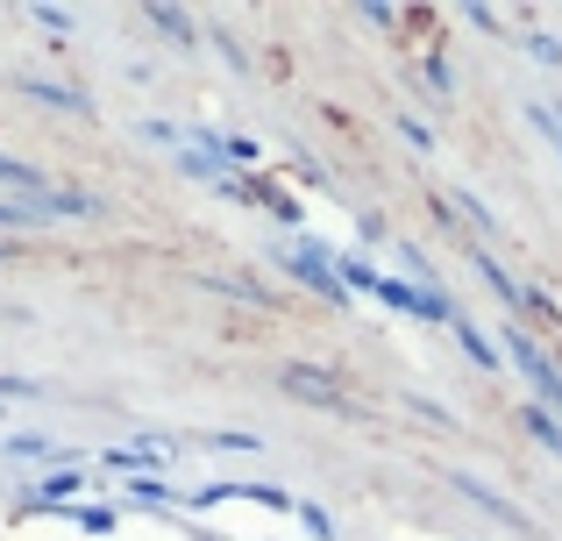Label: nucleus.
<instances>
[{"label":"nucleus","instance_id":"11","mask_svg":"<svg viewBox=\"0 0 562 541\" xmlns=\"http://www.w3.org/2000/svg\"><path fill=\"white\" fill-rule=\"evenodd\" d=\"M520 428L535 435L549 457H562V420H555V414H541V406H520Z\"/></svg>","mask_w":562,"mask_h":541},{"label":"nucleus","instance_id":"19","mask_svg":"<svg viewBox=\"0 0 562 541\" xmlns=\"http://www.w3.org/2000/svg\"><path fill=\"white\" fill-rule=\"evenodd\" d=\"M8 457H29V463H36V457H57V449L36 442V435H8Z\"/></svg>","mask_w":562,"mask_h":541},{"label":"nucleus","instance_id":"22","mask_svg":"<svg viewBox=\"0 0 562 541\" xmlns=\"http://www.w3.org/2000/svg\"><path fill=\"white\" fill-rule=\"evenodd\" d=\"M29 14H36L43 29H57V36H65V29H71V14H65V8H29Z\"/></svg>","mask_w":562,"mask_h":541},{"label":"nucleus","instance_id":"18","mask_svg":"<svg viewBox=\"0 0 562 541\" xmlns=\"http://www.w3.org/2000/svg\"><path fill=\"white\" fill-rule=\"evenodd\" d=\"M71 520H79L86 534H108V528H114V514H108V506H71Z\"/></svg>","mask_w":562,"mask_h":541},{"label":"nucleus","instance_id":"17","mask_svg":"<svg viewBox=\"0 0 562 541\" xmlns=\"http://www.w3.org/2000/svg\"><path fill=\"white\" fill-rule=\"evenodd\" d=\"M427 86H435V100H449V86H456V71H449L441 50H427Z\"/></svg>","mask_w":562,"mask_h":541},{"label":"nucleus","instance_id":"9","mask_svg":"<svg viewBox=\"0 0 562 541\" xmlns=\"http://www.w3.org/2000/svg\"><path fill=\"white\" fill-rule=\"evenodd\" d=\"M143 22H150L165 43H200V29H192L186 8H157V0H150V8H143Z\"/></svg>","mask_w":562,"mask_h":541},{"label":"nucleus","instance_id":"21","mask_svg":"<svg viewBox=\"0 0 562 541\" xmlns=\"http://www.w3.org/2000/svg\"><path fill=\"white\" fill-rule=\"evenodd\" d=\"M392 128H398V136H406V143H413V150H435V136H427V122H413V114H398V122H392Z\"/></svg>","mask_w":562,"mask_h":541},{"label":"nucleus","instance_id":"6","mask_svg":"<svg viewBox=\"0 0 562 541\" xmlns=\"http://www.w3.org/2000/svg\"><path fill=\"white\" fill-rule=\"evenodd\" d=\"M477 278H484V285L498 292V300H506V314H513V320H520V328H527V285H520V278H513L506 264H498L492 250H477Z\"/></svg>","mask_w":562,"mask_h":541},{"label":"nucleus","instance_id":"15","mask_svg":"<svg viewBox=\"0 0 562 541\" xmlns=\"http://www.w3.org/2000/svg\"><path fill=\"white\" fill-rule=\"evenodd\" d=\"M463 22H470V29H484V36H506V14H498V8H484V0H470V8H463Z\"/></svg>","mask_w":562,"mask_h":541},{"label":"nucleus","instance_id":"8","mask_svg":"<svg viewBox=\"0 0 562 541\" xmlns=\"http://www.w3.org/2000/svg\"><path fill=\"white\" fill-rule=\"evenodd\" d=\"M71 492H79V471H57L22 499V514H57V506H71Z\"/></svg>","mask_w":562,"mask_h":541},{"label":"nucleus","instance_id":"14","mask_svg":"<svg viewBox=\"0 0 562 541\" xmlns=\"http://www.w3.org/2000/svg\"><path fill=\"white\" fill-rule=\"evenodd\" d=\"M292 514H300V528H306V534H314V541H335V514H328V506H314V499H300V506H292Z\"/></svg>","mask_w":562,"mask_h":541},{"label":"nucleus","instance_id":"12","mask_svg":"<svg viewBox=\"0 0 562 541\" xmlns=\"http://www.w3.org/2000/svg\"><path fill=\"white\" fill-rule=\"evenodd\" d=\"M128 506H143V514H165V506H171V485H165V477H128Z\"/></svg>","mask_w":562,"mask_h":541},{"label":"nucleus","instance_id":"5","mask_svg":"<svg viewBox=\"0 0 562 541\" xmlns=\"http://www.w3.org/2000/svg\"><path fill=\"white\" fill-rule=\"evenodd\" d=\"M0 193H14V200H57L65 185H50L36 165H22V157H8V150H0Z\"/></svg>","mask_w":562,"mask_h":541},{"label":"nucleus","instance_id":"1","mask_svg":"<svg viewBox=\"0 0 562 541\" xmlns=\"http://www.w3.org/2000/svg\"><path fill=\"white\" fill-rule=\"evenodd\" d=\"M278 264L300 278L306 292H321L335 314H349V300H357V292L342 285V271H335V250H328V243H314V236H285V243H278Z\"/></svg>","mask_w":562,"mask_h":541},{"label":"nucleus","instance_id":"23","mask_svg":"<svg viewBox=\"0 0 562 541\" xmlns=\"http://www.w3.org/2000/svg\"><path fill=\"white\" fill-rule=\"evenodd\" d=\"M0 392H14V399H36V385H29V377H0Z\"/></svg>","mask_w":562,"mask_h":541},{"label":"nucleus","instance_id":"4","mask_svg":"<svg viewBox=\"0 0 562 541\" xmlns=\"http://www.w3.org/2000/svg\"><path fill=\"white\" fill-rule=\"evenodd\" d=\"M449 492H463V499L477 506V514H492L498 528H513V534H541V528H535V514H527V506H513L506 492H492L477 471H449Z\"/></svg>","mask_w":562,"mask_h":541},{"label":"nucleus","instance_id":"16","mask_svg":"<svg viewBox=\"0 0 562 541\" xmlns=\"http://www.w3.org/2000/svg\"><path fill=\"white\" fill-rule=\"evenodd\" d=\"M363 22H371V29H398V22H406V8H392V0H363Z\"/></svg>","mask_w":562,"mask_h":541},{"label":"nucleus","instance_id":"3","mask_svg":"<svg viewBox=\"0 0 562 541\" xmlns=\"http://www.w3.org/2000/svg\"><path fill=\"white\" fill-rule=\"evenodd\" d=\"M278 392L300 406H321V414H357V399H349L342 385H335V371H321V363H285L278 371Z\"/></svg>","mask_w":562,"mask_h":541},{"label":"nucleus","instance_id":"7","mask_svg":"<svg viewBox=\"0 0 562 541\" xmlns=\"http://www.w3.org/2000/svg\"><path fill=\"white\" fill-rule=\"evenodd\" d=\"M449 328H456V342H463V357L477 363V371H498V363H506V349H498V342H492V335H484V328H477L470 314H456Z\"/></svg>","mask_w":562,"mask_h":541},{"label":"nucleus","instance_id":"10","mask_svg":"<svg viewBox=\"0 0 562 541\" xmlns=\"http://www.w3.org/2000/svg\"><path fill=\"white\" fill-rule=\"evenodd\" d=\"M513 43H520V50L535 57V65H549V71H562V36H549V29H520V36H513Z\"/></svg>","mask_w":562,"mask_h":541},{"label":"nucleus","instance_id":"20","mask_svg":"<svg viewBox=\"0 0 562 541\" xmlns=\"http://www.w3.org/2000/svg\"><path fill=\"white\" fill-rule=\"evenodd\" d=\"M206 442H214V449H235V457H257V449H263L257 435H235V428L228 435H206Z\"/></svg>","mask_w":562,"mask_h":541},{"label":"nucleus","instance_id":"2","mask_svg":"<svg viewBox=\"0 0 562 541\" xmlns=\"http://www.w3.org/2000/svg\"><path fill=\"white\" fill-rule=\"evenodd\" d=\"M506 357H513V371L535 385V406H541V414H555V420H562V363L520 328V320H506Z\"/></svg>","mask_w":562,"mask_h":541},{"label":"nucleus","instance_id":"13","mask_svg":"<svg viewBox=\"0 0 562 541\" xmlns=\"http://www.w3.org/2000/svg\"><path fill=\"white\" fill-rule=\"evenodd\" d=\"M449 207H463V222H470V228H477V236H506V228H498V214H492V207H484V200H477V193H449Z\"/></svg>","mask_w":562,"mask_h":541}]
</instances>
